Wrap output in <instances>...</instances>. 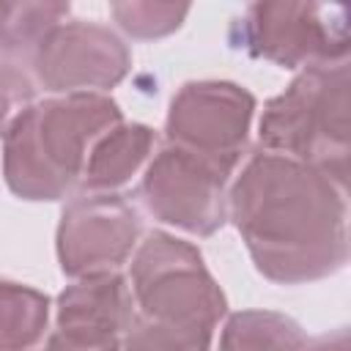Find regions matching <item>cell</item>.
Returning a JSON list of instances; mask_svg holds the SVG:
<instances>
[{
  "instance_id": "1",
  "label": "cell",
  "mask_w": 351,
  "mask_h": 351,
  "mask_svg": "<svg viewBox=\"0 0 351 351\" xmlns=\"http://www.w3.org/2000/svg\"><path fill=\"white\" fill-rule=\"evenodd\" d=\"M49 351H80V335H69L66 346H60V340H55V346Z\"/></svg>"
}]
</instances>
